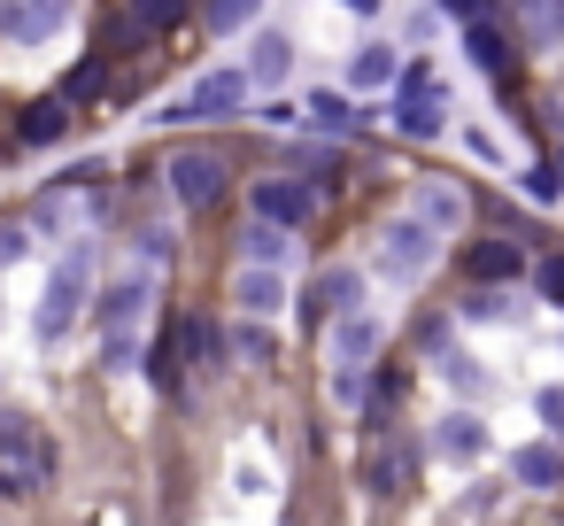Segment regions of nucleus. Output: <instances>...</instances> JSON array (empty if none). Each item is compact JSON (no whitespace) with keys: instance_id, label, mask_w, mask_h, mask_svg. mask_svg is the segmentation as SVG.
<instances>
[{"instance_id":"f257e3e1","label":"nucleus","mask_w":564,"mask_h":526,"mask_svg":"<svg viewBox=\"0 0 564 526\" xmlns=\"http://www.w3.org/2000/svg\"><path fill=\"white\" fill-rule=\"evenodd\" d=\"M47 472H55L47 426H40L32 410H17V402H0V487H9V495H32V487H47Z\"/></svg>"},{"instance_id":"f03ea898","label":"nucleus","mask_w":564,"mask_h":526,"mask_svg":"<svg viewBox=\"0 0 564 526\" xmlns=\"http://www.w3.org/2000/svg\"><path fill=\"white\" fill-rule=\"evenodd\" d=\"M86 287H94V248H86V240H70V248H63V264L47 271V294H40V310H32L40 341H63V333L78 325V310H86Z\"/></svg>"},{"instance_id":"7ed1b4c3","label":"nucleus","mask_w":564,"mask_h":526,"mask_svg":"<svg viewBox=\"0 0 564 526\" xmlns=\"http://www.w3.org/2000/svg\"><path fill=\"white\" fill-rule=\"evenodd\" d=\"M148 302H155V279H148V271H132V279L109 287V302H101V364H109V372H124V364L140 356V318H148Z\"/></svg>"},{"instance_id":"20e7f679","label":"nucleus","mask_w":564,"mask_h":526,"mask_svg":"<svg viewBox=\"0 0 564 526\" xmlns=\"http://www.w3.org/2000/svg\"><path fill=\"white\" fill-rule=\"evenodd\" d=\"M433 264H441V233H433L425 217H394V225L379 233V271H387L394 287H417Z\"/></svg>"},{"instance_id":"39448f33","label":"nucleus","mask_w":564,"mask_h":526,"mask_svg":"<svg viewBox=\"0 0 564 526\" xmlns=\"http://www.w3.org/2000/svg\"><path fill=\"white\" fill-rule=\"evenodd\" d=\"M163 179H171V194H178L186 210H217V194H225L232 163H225L217 148H178V155L163 163Z\"/></svg>"},{"instance_id":"423d86ee","label":"nucleus","mask_w":564,"mask_h":526,"mask_svg":"<svg viewBox=\"0 0 564 526\" xmlns=\"http://www.w3.org/2000/svg\"><path fill=\"white\" fill-rule=\"evenodd\" d=\"M394 132H402V140H441V132H448V94L433 86V71L402 78V101H394Z\"/></svg>"},{"instance_id":"0eeeda50","label":"nucleus","mask_w":564,"mask_h":526,"mask_svg":"<svg viewBox=\"0 0 564 526\" xmlns=\"http://www.w3.org/2000/svg\"><path fill=\"white\" fill-rule=\"evenodd\" d=\"M256 217L263 225H310L317 217V186L310 179H286V171H271V179H256Z\"/></svg>"},{"instance_id":"6e6552de","label":"nucleus","mask_w":564,"mask_h":526,"mask_svg":"<svg viewBox=\"0 0 564 526\" xmlns=\"http://www.w3.org/2000/svg\"><path fill=\"white\" fill-rule=\"evenodd\" d=\"M464 271H471V287H510V279H525V248L510 233H487L464 248Z\"/></svg>"},{"instance_id":"1a4fd4ad","label":"nucleus","mask_w":564,"mask_h":526,"mask_svg":"<svg viewBox=\"0 0 564 526\" xmlns=\"http://www.w3.org/2000/svg\"><path fill=\"white\" fill-rule=\"evenodd\" d=\"M248 86H256L248 71H209V78L178 101V117H240V109H248Z\"/></svg>"},{"instance_id":"9d476101","label":"nucleus","mask_w":564,"mask_h":526,"mask_svg":"<svg viewBox=\"0 0 564 526\" xmlns=\"http://www.w3.org/2000/svg\"><path fill=\"white\" fill-rule=\"evenodd\" d=\"M379 341H387V325H379L371 310H348V318H333V364H340V372H364V364L379 356Z\"/></svg>"},{"instance_id":"9b49d317","label":"nucleus","mask_w":564,"mask_h":526,"mask_svg":"<svg viewBox=\"0 0 564 526\" xmlns=\"http://www.w3.org/2000/svg\"><path fill=\"white\" fill-rule=\"evenodd\" d=\"M0 24H9V40L40 47V40H55V32L70 24V0H9V9H0Z\"/></svg>"},{"instance_id":"f8f14e48","label":"nucleus","mask_w":564,"mask_h":526,"mask_svg":"<svg viewBox=\"0 0 564 526\" xmlns=\"http://www.w3.org/2000/svg\"><path fill=\"white\" fill-rule=\"evenodd\" d=\"M433 449H441L448 464H479V457H487V418H479V410H441Z\"/></svg>"},{"instance_id":"ddd939ff","label":"nucleus","mask_w":564,"mask_h":526,"mask_svg":"<svg viewBox=\"0 0 564 526\" xmlns=\"http://www.w3.org/2000/svg\"><path fill=\"white\" fill-rule=\"evenodd\" d=\"M510 480L533 487V495L564 487V449H556V441H518V449H510Z\"/></svg>"},{"instance_id":"4468645a","label":"nucleus","mask_w":564,"mask_h":526,"mask_svg":"<svg viewBox=\"0 0 564 526\" xmlns=\"http://www.w3.org/2000/svg\"><path fill=\"white\" fill-rule=\"evenodd\" d=\"M410 217H425V225H433V233L448 240V233H464L471 202H464V186H448V179H425V186H417V210H410Z\"/></svg>"},{"instance_id":"2eb2a0df","label":"nucleus","mask_w":564,"mask_h":526,"mask_svg":"<svg viewBox=\"0 0 564 526\" xmlns=\"http://www.w3.org/2000/svg\"><path fill=\"white\" fill-rule=\"evenodd\" d=\"M232 302H240V318H256V325H263V318H279V310H286V279L248 264V271L232 279Z\"/></svg>"},{"instance_id":"dca6fc26","label":"nucleus","mask_w":564,"mask_h":526,"mask_svg":"<svg viewBox=\"0 0 564 526\" xmlns=\"http://www.w3.org/2000/svg\"><path fill=\"white\" fill-rule=\"evenodd\" d=\"M356 294H364V279H356L348 264H333V271H317L310 310H317V318H348V310H356Z\"/></svg>"},{"instance_id":"f3484780","label":"nucleus","mask_w":564,"mask_h":526,"mask_svg":"<svg viewBox=\"0 0 564 526\" xmlns=\"http://www.w3.org/2000/svg\"><path fill=\"white\" fill-rule=\"evenodd\" d=\"M178 17H186V0H132V9H124V47H140V40H163Z\"/></svg>"},{"instance_id":"a211bd4d","label":"nucleus","mask_w":564,"mask_h":526,"mask_svg":"<svg viewBox=\"0 0 564 526\" xmlns=\"http://www.w3.org/2000/svg\"><path fill=\"white\" fill-rule=\"evenodd\" d=\"M240 256H248L256 271H279V264L294 256V233H286V225H263V217H256V225L240 233Z\"/></svg>"},{"instance_id":"6ab92c4d","label":"nucleus","mask_w":564,"mask_h":526,"mask_svg":"<svg viewBox=\"0 0 564 526\" xmlns=\"http://www.w3.org/2000/svg\"><path fill=\"white\" fill-rule=\"evenodd\" d=\"M17 132H24V140H32V148H55V140H63V132H70V101H63V94H55V101H32V109H24V125H17Z\"/></svg>"},{"instance_id":"aec40b11","label":"nucleus","mask_w":564,"mask_h":526,"mask_svg":"<svg viewBox=\"0 0 564 526\" xmlns=\"http://www.w3.org/2000/svg\"><path fill=\"white\" fill-rule=\"evenodd\" d=\"M394 78H402L394 47H356V63H348V86H356V94H371V86H394Z\"/></svg>"},{"instance_id":"412c9836","label":"nucleus","mask_w":564,"mask_h":526,"mask_svg":"<svg viewBox=\"0 0 564 526\" xmlns=\"http://www.w3.org/2000/svg\"><path fill=\"white\" fill-rule=\"evenodd\" d=\"M464 55H471L487 78H502V71H510V47H502V32H495V24H464Z\"/></svg>"},{"instance_id":"4be33fe9","label":"nucleus","mask_w":564,"mask_h":526,"mask_svg":"<svg viewBox=\"0 0 564 526\" xmlns=\"http://www.w3.org/2000/svg\"><path fill=\"white\" fill-rule=\"evenodd\" d=\"M441 379H448L456 395H471V402L495 387V379H487V364H479V356H464V348H448V356H441Z\"/></svg>"},{"instance_id":"5701e85b","label":"nucleus","mask_w":564,"mask_h":526,"mask_svg":"<svg viewBox=\"0 0 564 526\" xmlns=\"http://www.w3.org/2000/svg\"><path fill=\"white\" fill-rule=\"evenodd\" d=\"M518 17H525V40H533V47H556V40H564V0H525Z\"/></svg>"},{"instance_id":"b1692460","label":"nucleus","mask_w":564,"mask_h":526,"mask_svg":"<svg viewBox=\"0 0 564 526\" xmlns=\"http://www.w3.org/2000/svg\"><path fill=\"white\" fill-rule=\"evenodd\" d=\"M286 63H294V47L271 32V40H256V63H248V78H256V86H279V78H286Z\"/></svg>"},{"instance_id":"393cba45","label":"nucleus","mask_w":564,"mask_h":526,"mask_svg":"<svg viewBox=\"0 0 564 526\" xmlns=\"http://www.w3.org/2000/svg\"><path fill=\"white\" fill-rule=\"evenodd\" d=\"M256 9L263 0H202V24L209 32H240V24H256Z\"/></svg>"},{"instance_id":"a878e982","label":"nucleus","mask_w":564,"mask_h":526,"mask_svg":"<svg viewBox=\"0 0 564 526\" xmlns=\"http://www.w3.org/2000/svg\"><path fill=\"white\" fill-rule=\"evenodd\" d=\"M464 318H471V325H502V318H518V302H510L502 287H471V302H464Z\"/></svg>"},{"instance_id":"bb28decb","label":"nucleus","mask_w":564,"mask_h":526,"mask_svg":"<svg viewBox=\"0 0 564 526\" xmlns=\"http://www.w3.org/2000/svg\"><path fill=\"white\" fill-rule=\"evenodd\" d=\"M186 348H194V364H202V372H217V364H225V341H217V325H209V318H186Z\"/></svg>"},{"instance_id":"cd10ccee","label":"nucleus","mask_w":564,"mask_h":526,"mask_svg":"<svg viewBox=\"0 0 564 526\" xmlns=\"http://www.w3.org/2000/svg\"><path fill=\"white\" fill-rule=\"evenodd\" d=\"M310 125H317V132H348L356 117H348V101H340V94H310Z\"/></svg>"},{"instance_id":"c85d7f7f","label":"nucleus","mask_w":564,"mask_h":526,"mask_svg":"<svg viewBox=\"0 0 564 526\" xmlns=\"http://www.w3.org/2000/svg\"><path fill=\"white\" fill-rule=\"evenodd\" d=\"M371 480H379V495H394V487H410V449H387Z\"/></svg>"},{"instance_id":"c756f323","label":"nucleus","mask_w":564,"mask_h":526,"mask_svg":"<svg viewBox=\"0 0 564 526\" xmlns=\"http://www.w3.org/2000/svg\"><path fill=\"white\" fill-rule=\"evenodd\" d=\"M101 78H109V63H78V71H70V86H63V101H86V94H101Z\"/></svg>"},{"instance_id":"7c9ffc66","label":"nucleus","mask_w":564,"mask_h":526,"mask_svg":"<svg viewBox=\"0 0 564 526\" xmlns=\"http://www.w3.org/2000/svg\"><path fill=\"white\" fill-rule=\"evenodd\" d=\"M232 348H240V356H248V364H271V333H263V325H256V318H248V325H240V333H232Z\"/></svg>"},{"instance_id":"2f4dec72","label":"nucleus","mask_w":564,"mask_h":526,"mask_svg":"<svg viewBox=\"0 0 564 526\" xmlns=\"http://www.w3.org/2000/svg\"><path fill=\"white\" fill-rule=\"evenodd\" d=\"M533 410H541V426H564V387H541Z\"/></svg>"},{"instance_id":"473e14b6","label":"nucleus","mask_w":564,"mask_h":526,"mask_svg":"<svg viewBox=\"0 0 564 526\" xmlns=\"http://www.w3.org/2000/svg\"><path fill=\"white\" fill-rule=\"evenodd\" d=\"M541 294H549V302H564V256H549V264H541Z\"/></svg>"},{"instance_id":"72a5a7b5","label":"nucleus","mask_w":564,"mask_h":526,"mask_svg":"<svg viewBox=\"0 0 564 526\" xmlns=\"http://www.w3.org/2000/svg\"><path fill=\"white\" fill-rule=\"evenodd\" d=\"M525 194L533 202H556V171H525Z\"/></svg>"},{"instance_id":"f704fd0d","label":"nucleus","mask_w":564,"mask_h":526,"mask_svg":"<svg viewBox=\"0 0 564 526\" xmlns=\"http://www.w3.org/2000/svg\"><path fill=\"white\" fill-rule=\"evenodd\" d=\"M17 256H24V233H17V225H0V264H17Z\"/></svg>"},{"instance_id":"c9c22d12","label":"nucleus","mask_w":564,"mask_h":526,"mask_svg":"<svg viewBox=\"0 0 564 526\" xmlns=\"http://www.w3.org/2000/svg\"><path fill=\"white\" fill-rule=\"evenodd\" d=\"M340 9H356V17H379V9H387V0H340Z\"/></svg>"}]
</instances>
